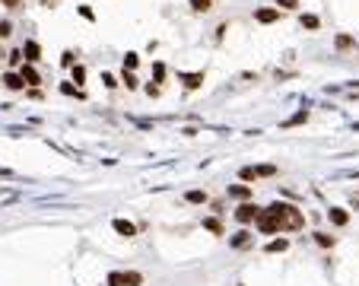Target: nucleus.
<instances>
[{
	"instance_id": "obj_8",
	"label": "nucleus",
	"mask_w": 359,
	"mask_h": 286,
	"mask_svg": "<svg viewBox=\"0 0 359 286\" xmlns=\"http://www.w3.org/2000/svg\"><path fill=\"white\" fill-rule=\"evenodd\" d=\"M331 223H334V226H347V223H350V213L344 210V207H331Z\"/></svg>"
},
{
	"instance_id": "obj_9",
	"label": "nucleus",
	"mask_w": 359,
	"mask_h": 286,
	"mask_svg": "<svg viewBox=\"0 0 359 286\" xmlns=\"http://www.w3.org/2000/svg\"><path fill=\"white\" fill-rule=\"evenodd\" d=\"M0 83H3L6 89H22V86H25L19 73H3V76H0Z\"/></svg>"
},
{
	"instance_id": "obj_33",
	"label": "nucleus",
	"mask_w": 359,
	"mask_h": 286,
	"mask_svg": "<svg viewBox=\"0 0 359 286\" xmlns=\"http://www.w3.org/2000/svg\"><path fill=\"white\" fill-rule=\"evenodd\" d=\"M153 76H156V80H162V76H165V67H162V64H153Z\"/></svg>"
},
{
	"instance_id": "obj_25",
	"label": "nucleus",
	"mask_w": 359,
	"mask_h": 286,
	"mask_svg": "<svg viewBox=\"0 0 359 286\" xmlns=\"http://www.w3.org/2000/svg\"><path fill=\"white\" fill-rule=\"evenodd\" d=\"M315 242H318V245H325V248H331V245H334V236H325V232H315Z\"/></svg>"
},
{
	"instance_id": "obj_12",
	"label": "nucleus",
	"mask_w": 359,
	"mask_h": 286,
	"mask_svg": "<svg viewBox=\"0 0 359 286\" xmlns=\"http://www.w3.org/2000/svg\"><path fill=\"white\" fill-rule=\"evenodd\" d=\"M229 194H232V197H239V201H248V197H251V188H248V185H232V188H229Z\"/></svg>"
},
{
	"instance_id": "obj_22",
	"label": "nucleus",
	"mask_w": 359,
	"mask_h": 286,
	"mask_svg": "<svg viewBox=\"0 0 359 286\" xmlns=\"http://www.w3.org/2000/svg\"><path fill=\"white\" fill-rule=\"evenodd\" d=\"M140 64V57L134 54V51H130V54H124V70H130V73H134V67Z\"/></svg>"
},
{
	"instance_id": "obj_17",
	"label": "nucleus",
	"mask_w": 359,
	"mask_h": 286,
	"mask_svg": "<svg viewBox=\"0 0 359 286\" xmlns=\"http://www.w3.org/2000/svg\"><path fill=\"white\" fill-rule=\"evenodd\" d=\"M239 178H242V181H258V166H245V169L239 172Z\"/></svg>"
},
{
	"instance_id": "obj_18",
	"label": "nucleus",
	"mask_w": 359,
	"mask_h": 286,
	"mask_svg": "<svg viewBox=\"0 0 359 286\" xmlns=\"http://www.w3.org/2000/svg\"><path fill=\"white\" fill-rule=\"evenodd\" d=\"M286 248H290V242H286V239H274V242L267 245L270 255H277V251H286Z\"/></svg>"
},
{
	"instance_id": "obj_21",
	"label": "nucleus",
	"mask_w": 359,
	"mask_h": 286,
	"mask_svg": "<svg viewBox=\"0 0 359 286\" xmlns=\"http://www.w3.org/2000/svg\"><path fill=\"white\" fill-rule=\"evenodd\" d=\"M299 22L305 25V29H318V25H321V22H318V16H312V13H305Z\"/></svg>"
},
{
	"instance_id": "obj_13",
	"label": "nucleus",
	"mask_w": 359,
	"mask_h": 286,
	"mask_svg": "<svg viewBox=\"0 0 359 286\" xmlns=\"http://www.w3.org/2000/svg\"><path fill=\"white\" fill-rule=\"evenodd\" d=\"M204 229H210L213 236H223V223L216 220V216H207V220H204Z\"/></svg>"
},
{
	"instance_id": "obj_19",
	"label": "nucleus",
	"mask_w": 359,
	"mask_h": 286,
	"mask_svg": "<svg viewBox=\"0 0 359 286\" xmlns=\"http://www.w3.org/2000/svg\"><path fill=\"white\" fill-rule=\"evenodd\" d=\"M60 92H64V95H76V99H83V89H80V86H73V83H64V86H60Z\"/></svg>"
},
{
	"instance_id": "obj_34",
	"label": "nucleus",
	"mask_w": 359,
	"mask_h": 286,
	"mask_svg": "<svg viewBox=\"0 0 359 286\" xmlns=\"http://www.w3.org/2000/svg\"><path fill=\"white\" fill-rule=\"evenodd\" d=\"M80 16H83V19H95V13L89 10V6H80Z\"/></svg>"
},
{
	"instance_id": "obj_7",
	"label": "nucleus",
	"mask_w": 359,
	"mask_h": 286,
	"mask_svg": "<svg viewBox=\"0 0 359 286\" xmlns=\"http://www.w3.org/2000/svg\"><path fill=\"white\" fill-rule=\"evenodd\" d=\"M115 232H118V236H124V239H130V236H137V226L130 220H115Z\"/></svg>"
},
{
	"instance_id": "obj_24",
	"label": "nucleus",
	"mask_w": 359,
	"mask_h": 286,
	"mask_svg": "<svg viewBox=\"0 0 359 286\" xmlns=\"http://www.w3.org/2000/svg\"><path fill=\"white\" fill-rule=\"evenodd\" d=\"M334 45L340 48V51H347V48H353V35H337V41Z\"/></svg>"
},
{
	"instance_id": "obj_4",
	"label": "nucleus",
	"mask_w": 359,
	"mask_h": 286,
	"mask_svg": "<svg viewBox=\"0 0 359 286\" xmlns=\"http://www.w3.org/2000/svg\"><path fill=\"white\" fill-rule=\"evenodd\" d=\"M38 57H41V45H38V41H25V45H22V60H25V64H35Z\"/></svg>"
},
{
	"instance_id": "obj_23",
	"label": "nucleus",
	"mask_w": 359,
	"mask_h": 286,
	"mask_svg": "<svg viewBox=\"0 0 359 286\" xmlns=\"http://www.w3.org/2000/svg\"><path fill=\"white\" fill-rule=\"evenodd\" d=\"M121 83H124L127 89H137V76L130 73V70H124V73H121Z\"/></svg>"
},
{
	"instance_id": "obj_14",
	"label": "nucleus",
	"mask_w": 359,
	"mask_h": 286,
	"mask_svg": "<svg viewBox=\"0 0 359 286\" xmlns=\"http://www.w3.org/2000/svg\"><path fill=\"white\" fill-rule=\"evenodd\" d=\"M248 242H251V232H248V229H242V232H235V236H232V245H235V248H245Z\"/></svg>"
},
{
	"instance_id": "obj_3",
	"label": "nucleus",
	"mask_w": 359,
	"mask_h": 286,
	"mask_svg": "<svg viewBox=\"0 0 359 286\" xmlns=\"http://www.w3.org/2000/svg\"><path fill=\"white\" fill-rule=\"evenodd\" d=\"M258 213H261V207H255V204H242L239 210H235V220L248 226V223H255V220H258Z\"/></svg>"
},
{
	"instance_id": "obj_31",
	"label": "nucleus",
	"mask_w": 359,
	"mask_h": 286,
	"mask_svg": "<svg viewBox=\"0 0 359 286\" xmlns=\"http://www.w3.org/2000/svg\"><path fill=\"white\" fill-rule=\"evenodd\" d=\"M60 64H64V67H73V51H64V54H60Z\"/></svg>"
},
{
	"instance_id": "obj_27",
	"label": "nucleus",
	"mask_w": 359,
	"mask_h": 286,
	"mask_svg": "<svg viewBox=\"0 0 359 286\" xmlns=\"http://www.w3.org/2000/svg\"><path fill=\"white\" fill-rule=\"evenodd\" d=\"M10 35H13V22L3 19V22H0V38H10Z\"/></svg>"
},
{
	"instance_id": "obj_10",
	"label": "nucleus",
	"mask_w": 359,
	"mask_h": 286,
	"mask_svg": "<svg viewBox=\"0 0 359 286\" xmlns=\"http://www.w3.org/2000/svg\"><path fill=\"white\" fill-rule=\"evenodd\" d=\"M181 83H185L188 89H197V86L204 83V73H181Z\"/></svg>"
},
{
	"instance_id": "obj_2",
	"label": "nucleus",
	"mask_w": 359,
	"mask_h": 286,
	"mask_svg": "<svg viewBox=\"0 0 359 286\" xmlns=\"http://www.w3.org/2000/svg\"><path fill=\"white\" fill-rule=\"evenodd\" d=\"M255 226H258V232H264V236H277V232H280V226H277V220H274V213H270V210H261L258 213Z\"/></svg>"
},
{
	"instance_id": "obj_5",
	"label": "nucleus",
	"mask_w": 359,
	"mask_h": 286,
	"mask_svg": "<svg viewBox=\"0 0 359 286\" xmlns=\"http://www.w3.org/2000/svg\"><path fill=\"white\" fill-rule=\"evenodd\" d=\"M19 76H22L25 86H38V83H41V76H38V70H35L32 64H22V67H19Z\"/></svg>"
},
{
	"instance_id": "obj_20",
	"label": "nucleus",
	"mask_w": 359,
	"mask_h": 286,
	"mask_svg": "<svg viewBox=\"0 0 359 286\" xmlns=\"http://www.w3.org/2000/svg\"><path fill=\"white\" fill-rule=\"evenodd\" d=\"M188 3H191V6H194V10H197V13H207V10H210V6H213V0H188Z\"/></svg>"
},
{
	"instance_id": "obj_6",
	"label": "nucleus",
	"mask_w": 359,
	"mask_h": 286,
	"mask_svg": "<svg viewBox=\"0 0 359 286\" xmlns=\"http://www.w3.org/2000/svg\"><path fill=\"white\" fill-rule=\"evenodd\" d=\"M255 19H258V22H264V25H267V22H277V19H280V10H274V6L255 10Z\"/></svg>"
},
{
	"instance_id": "obj_29",
	"label": "nucleus",
	"mask_w": 359,
	"mask_h": 286,
	"mask_svg": "<svg viewBox=\"0 0 359 286\" xmlns=\"http://www.w3.org/2000/svg\"><path fill=\"white\" fill-rule=\"evenodd\" d=\"M277 6H283V10H296V6H299V0H277Z\"/></svg>"
},
{
	"instance_id": "obj_32",
	"label": "nucleus",
	"mask_w": 359,
	"mask_h": 286,
	"mask_svg": "<svg viewBox=\"0 0 359 286\" xmlns=\"http://www.w3.org/2000/svg\"><path fill=\"white\" fill-rule=\"evenodd\" d=\"M102 83L108 86V89H115V86H118V80H115V76H111V73H102Z\"/></svg>"
},
{
	"instance_id": "obj_26",
	"label": "nucleus",
	"mask_w": 359,
	"mask_h": 286,
	"mask_svg": "<svg viewBox=\"0 0 359 286\" xmlns=\"http://www.w3.org/2000/svg\"><path fill=\"white\" fill-rule=\"evenodd\" d=\"M70 70H73V83H83V80H86V67L73 64V67H70Z\"/></svg>"
},
{
	"instance_id": "obj_16",
	"label": "nucleus",
	"mask_w": 359,
	"mask_h": 286,
	"mask_svg": "<svg viewBox=\"0 0 359 286\" xmlns=\"http://www.w3.org/2000/svg\"><path fill=\"white\" fill-rule=\"evenodd\" d=\"M121 277H124V286H140V283H143V277H140L137 271H124Z\"/></svg>"
},
{
	"instance_id": "obj_11",
	"label": "nucleus",
	"mask_w": 359,
	"mask_h": 286,
	"mask_svg": "<svg viewBox=\"0 0 359 286\" xmlns=\"http://www.w3.org/2000/svg\"><path fill=\"white\" fill-rule=\"evenodd\" d=\"M302 121H309V111H305V108H299L293 118H286V121H283V127H296V124H302Z\"/></svg>"
},
{
	"instance_id": "obj_15",
	"label": "nucleus",
	"mask_w": 359,
	"mask_h": 286,
	"mask_svg": "<svg viewBox=\"0 0 359 286\" xmlns=\"http://www.w3.org/2000/svg\"><path fill=\"white\" fill-rule=\"evenodd\" d=\"M185 201L188 204H207V191H188Z\"/></svg>"
},
{
	"instance_id": "obj_28",
	"label": "nucleus",
	"mask_w": 359,
	"mask_h": 286,
	"mask_svg": "<svg viewBox=\"0 0 359 286\" xmlns=\"http://www.w3.org/2000/svg\"><path fill=\"white\" fill-rule=\"evenodd\" d=\"M267 175H277V166H258V178H267Z\"/></svg>"
},
{
	"instance_id": "obj_1",
	"label": "nucleus",
	"mask_w": 359,
	"mask_h": 286,
	"mask_svg": "<svg viewBox=\"0 0 359 286\" xmlns=\"http://www.w3.org/2000/svg\"><path fill=\"white\" fill-rule=\"evenodd\" d=\"M267 210L274 213V220H277V226H280V232H283V229H302V226H305L302 213L296 210L293 204H280V201H277V204H270Z\"/></svg>"
},
{
	"instance_id": "obj_36",
	"label": "nucleus",
	"mask_w": 359,
	"mask_h": 286,
	"mask_svg": "<svg viewBox=\"0 0 359 286\" xmlns=\"http://www.w3.org/2000/svg\"><path fill=\"white\" fill-rule=\"evenodd\" d=\"M41 3H51V0H41Z\"/></svg>"
},
{
	"instance_id": "obj_30",
	"label": "nucleus",
	"mask_w": 359,
	"mask_h": 286,
	"mask_svg": "<svg viewBox=\"0 0 359 286\" xmlns=\"http://www.w3.org/2000/svg\"><path fill=\"white\" fill-rule=\"evenodd\" d=\"M108 286H124V277L121 274H108Z\"/></svg>"
},
{
	"instance_id": "obj_35",
	"label": "nucleus",
	"mask_w": 359,
	"mask_h": 286,
	"mask_svg": "<svg viewBox=\"0 0 359 286\" xmlns=\"http://www.w3.org/2000/svg\"><path fill=\"white\" fill-rule=\"evenodd\" d=\"M0 3H3V6H10V10H16V6H19V0H0Z\"/></svg>"
}]
</instances>
